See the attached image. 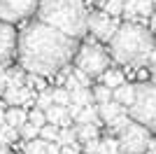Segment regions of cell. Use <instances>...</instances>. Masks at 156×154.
<instances>
[{
	"instance_id": "cell-1",
	"label": "cell",
	"mask_w": 156,
	"mask_h": 154,
	"mask_svg": "<svg viewBox=\"0 0 156 154\" xmlns=\"http://www.w3.org/2000/svg\"><path fill=\"white\" fill-rule=\"evenodd\" d=\"M77 49L79 40L70 38L42 21H33L19 33L16 58L26 72L49 77L63 70L68 63H72Z\"/></svg>"
},
{
	"instance_id": "cell-2",
	"label": "cell",
	"mask_w": 156,
	"mask_h": 154,
	"mask_svg": "<svg viewBox=\"0 0 156 154\" xmlns=\"http://www.w3.org/2000/svg\"><path fill=\"white\" fill-rule=\"evenodd\" d=\"M156 49V38L147 26L137 21H126L117 28L110 40V56L119 65H147L149 56Z\"/></svg>"
},
{
	"instance_id": "cell-3",
	"label": "cell",
	"mask_w": 156,
	"mask_h": 154,
	"mask_svg": "<svg viewBox=\"0 0 156 154\" xmlns=\"http://www.w3.org/2000/svg\"><path fill=\"white\" fill-rule=\"evenodd\" d=\"M37 21L79 40L89 31V9L84 0H40Z\"/></svg>"
},
{
	"instance_id": "cell-4",
	"label": "cell",
	"mask_w": 156,
	"mask_h": 154,
	"mask_svg": "<svg viewBox=\"0 0 156 154\" xmlns=\"http://www.w3.org/2000/svg\"><path fill=\"white\" fill-rule=\"evenodd\" d=\"M128 115L133 122L156 131V86L151 82L135 84V101L130 103Z\"/></svg>"
},
{
	"instance_id": "cell-5",
	"label": "cell",
	"mask_w": 156,
	"mask_h": 154,
	"mask_svg": "<svg viewBox=\"0 0 156 154\" xmlns=\"http://www.w3.org/2000/svg\"><path fill=\"white\" fill-rule=\"evenodd\" d=\"M112 63L110 51H105L98 42H84L79 45L77 54H75V68H79L82 72L91 77H100Z\"/></svg>"
},
{
	"instance_id": "cell-6",
	"label": "cell",
	"mask_w": 156,
	"mask_h": 154,
	"mask_svg": "<svg viewBox=\"0 0 156 154\" xmlns=\"http://www.w3.org/2000/svg\"><path fill=\"white\" fill-rule=\"evenodd\" d=\"M151 142V131L137 122H130L119 133V152L121 154H144Z\"/></svg>"
},
{
	"instance_id": "cell-7",
	"label": "cell",
	"mask_w": 156,
	"mask_h": 154,
	"mask_svg": "<svg viewBox=\"0 0 156 154\" xmlns=\"http://www.w3.org/2000/svg\"><path fill=\"white\" fill-rule=\"evenodd\" d=\"M40 0H0V19L16 24L37 12Z\"/></svg>"
},
{
	"instance_id": "cell-8",
	"label": "cell",
	"mask_w": 156,
	"mask_h": 154,
	"mask_svg": "<svg viewBox=\"0 0 156 154\" xmlns=\"http://www.w3.org/2000/svg\"><path fill=\"white\" fill-rule=\"evenodd\" d=\"M119 26L121 24L117 21V16H110V14H105V12L89 14V33L96 40H100V42H110L114 38Z\"/></svg>"
},
{
	"instance_id": "cell-9",
	"label": "cell",
	"mask_w": 156,
	"mask_h": 154,
	"mask_svg": "<svg viewBox=\"0 0 156 154\" xmlns=\"http://www.w3.org/2000/svg\"><path fill=\"white\" fill-rule=\"evenodd\" d=\"M16 42H19V33L14 24L0 19V68L16 56Z\"/></svg>"
},
{
	"instance_id": "cell-10",
	"label": "cell",
	"mask_w": 156,
	"mask_h": 154,
	"mask_svg": "<svg viewBox=\"0 0 156 154\" xmlns=\"http://www.w3.org/2000/svg\"><path fill=\"white\" fill-rule=\"evenodd\" d=\"M121 112H126V108L121 105V103H117L114 98L112 101H107V103H100L98 105V115H100V122H105V124H110L114 117H119Z\"/></svg>"
},
{
	"instance_id": "cell-11",
	"label": "cell",
	"mask_w": 156,
	"mask_h": 154,
	"mask_svg": "<svg viewBox=\"0 0 156 154\" xmlns=\"http://www.w3.org/2000/svg\"><path fill=\"white\" fill-rule=\"evenodd\" d=\"M112 98H114L117 103H121L124 108H130V103L135 101V84H128V82H124L121 86L112 89Z\"/></svg>"
},
{
	"instance_id": "cell-12",
	"label": "cell",
	"mask_w": 156,
	"mask_h": 154,
	"mask_svg": "<svg viewBox=\"0 0 156 154\" xmlns=\"http://www.w3.org/2000/svg\"><path fill=\"white\" fill-rule=\"evenodd\" d=\"M5 122L14 128H21L28 122V112L23 108H19V105H9V110L5 112Z\"/></svg>"
},
{
	"instance_id": "cell-13",
	"label": "cell",
	"mask_w": 156,
	"mask_h": 154,
	"mask_svg": "<svg viewBox=\"0 0 156 154\" xmlns=\"http://www.w3.org/2000/svg\"><path fill=\"white\" fill-rule=\"evenodd\" d=\"M75 124H100V115H98L96 105H86V108L79 110V115L75 117Z\"/></svg>"
},
{
	"instance_id": "cell-14",
	"label": "cell",
	"mask_w": 156,
	"mask_h": 154,
	"mask_svg": "<svg viewBox=\"0 0 156 154\" xmlns=\"http://www.w3.org/2000/svg\"><path fill=\"white\" fill-rule=\"evenodd\" d=\"M100 82L105 84V86H110V89H117V86H121V84L126 82V77L121 70H112V68H107V70L100 75Z\"/></svg>"
},
{
	"instance_id": "cell-15",
	"label": "cell",
	"mask_w": 156,
	"mask_h": 154,
	"mask_svg": "<svg viewBox=\"0 0 156 154\" xmlns=\"http://www.w3.org/2000/svg\"><path fill=\"white\" fill-rule=\"evenodd\" d=\"M75 131H77V140L82 145L98 138V124H75Z\"/></svg>"
},
{
	"instance_id": "cell-16",
	"label": "cell",
	"mask_w": 156,
	"mask_h": 154,
	"mask_svg": "<svg viewBox=\"0 0 156 154\" xmlns=\"http://www.w3.org/2000/svg\"><path fill=\"white\" fill-rule=\"evenodd\" d=\"M70 101L75 103V105H82V108H86V105H91L93 103V94L89 86H79V89L70 91Z\"/></svg>"
},
{
	"instance_id": "cell-17",
	"label": "cell",
	"mask_w": 156,
	"mask_h": 154,
	"mask_svg": "<svg viewBox=\"0 0 156 154\" xmlns=\"http://www.w3.org/2000/svg\"><path fill=\"white\" fill-rule=\"evenodd\" d=\"M47 115V124H54V126H58L63 124V119L68 117V108H63V105H51V108L44 112Z\"/></svg>"
},
{
	"instance_id": "cell-18",
	"label": "cell",
	"mask_w": 156,
	"mask_h": 154,
	"mask_svg": "<svg viewBox=\"0 0 156 154\" xmlns=\"http://www.w3.org/2000/svg\"><path fill=\"white\" fill-rule=\"evenodd\" d=\"M61 147L63 145H77V131L75 126H65V128H58V138H56Z\"/></svg>"
},
{
	"instance_id": "cell-19",
	"label": "cell",
	"mask_w": 156,
	"mask_h": 154,
	"mask_svg": "<svg viewBox=\"0 0 156 154\" xmlns=\"http://www.w3.org/2000/svg\"><path fill=\"white\" fill-rule=\"evenodd\" d=\"M130 122H133V119H130V115H128V112H121V115H119V117H114V119H112V122L110 124H107V126H110V131H112V133H121V131H124V128L126 126H128V124Z\"/></svg>"
},
{
	"instance_id": "cell-20",
	"label": "cell",
	"mask_w": 156,
	"mask_h": 154,
	"mask_svg": "<svg viewBox=\"0 0 156 154\" xmlns=\"http://www.w3.org/2000/svg\"><path fill=\"white\" fill-rule=\"evenodd\" d=\"M91 94H93V103H107V101H112V89L110 86H105L103 82L98 84V86H93L91 89Z\"/></svg>"
},
{
	"instance_id": "cell-21",
	"label": "cell",
	"mask_w": 156,
	"mask_h": 154,
	"mask_svg": "<svg viewBox=\"0 0 156 154\" xmlns=\"http://www.w3.org/2000/svg\"><path fill=\"white\" fill-rule=\"evenodd\" d=\"M98 154H121L119 152V138H103L98 145Z\"/></svg>"
},
{
	"instance_id": "cell-22",
	"label": "cell",
	"mask_w": 156,
	"mask_h": 154,
	"mask_svg": "<svg viewBox=\"0 0 156 154\" xmlns=\"http://www.w3.org/2000/svg\"><path fill=\"white\" fill-rule=\"evenodd\" d=\"M19 138V128H14V126H9V124H2L0 126V142H5V145H12L14 140Z\"/></svg>"
},
{
	"instance_id": "cell-23",
	"label": "cell",
	"mask_w": 156,
	"mask_h": 154,
	"mask_svg": "<svg viewBox=\"0 0 156 154\" xmlns=\"http://www.w3.org/2000/svg\"><path fill=\"white\" fill-rule=\"evenodd\" d=\"M23 154H47V140H42V138H33V140H28Z\"/></svg>"
},
{
	"instance_id": "cell-24",
	"label": "cell",
	"mask_w": 156,
	"mask_h": 154,
	"mask_svg": "<svg viewBox=\"0 0 156 154\" xmlns=\"http://www.w3.org/2000/svg\"><path fill=\"white\" fill-rule=\"evenodd\" d=\"M51 98H54V105H63V108H68L70 105V91L65 89V86H61V89H54L51 91Z\"/></svg>"
},
{
	"instance_id": "cell-25",
	"label": "cell",
	"mask_w": 156,
	"mask_h": 154,
	"mask_svg": "<svg viewBox=\"0 0 156 154\" xmlns=\"http://www.w3.org/2000/svg\"><path fill=\"white\" fill-rule=\"evenodd\" d=\"M54 105V98H51V91H47V89H42L40 91V96H35V108H40V110H49Z\"/></svg>"
},
{
	"instance_id": "cell-26",
	"label": "cell",
	"mask_w": 156,
	"mask_h": 154,
	"mask_svg": "<svg viewBox=\"0 0 156 154\" xmlns=\"http://www.w3.org/2000/svg\"><path fill=\"white\" fill-rule=\"evenodd\" d=\"M103 12L110 14V16H119V14L124 12V0H105Z\"/></svg>"
},
{
	"instance_id": "cell-27",
	"label": "cell",
	"mask_w": 156,
	"mask_h": 154,
	"mask_svg": "<svg viewBox=\"0 0 156 154\" xmlns=\"http://www.w3.org/2000/svg\"><path fill=\"white\" fill-rule=\"evenodd\" d=\"M19 138H23V140H33V138H40V126H35V124L26 122L23 126L19 128Z\"/></svg>"
},
{
	"instance_id": "cell-28",
	"label": "cell",
	"mask_w": 156,
	"mask_h": 154,
	"mask_svg": "<svg viewBox=\"0 0 156 154\" xmlns=\"http://www.w3.org/2000/svg\"><path fill=\"white\" fill-rule=\"evenodd\" d=\"M154 12H156L154 0H137V16H142V19H149Z\"/></svg>"
},
{
	"instance_id": "cell-29",
	"label": "cell",
	"mask_w": 156,
	"mask_h": 154,
	"mask_svg": "<svg viewBox=\"0 0 156 154\" xmlns=\"http://www.w3.org/2000/svg\"><path fill=\"white\" fill-rule=\"evenodd\" d=\"M40 138L47 142H56L58 138V126H54V124H44V126L40 128Z\"/></svg>"
},
{
	"instance_id": "cell-30",
	"label": "cell",
	"mask_w": 156,
	"mask_h": 154,
	"mask_svg": "<svg viewBox=\"0 0 156 154\" xmlns=\"http://www.w3.org/2000/svg\"><path fill=\"white\" fill-rule=\"evenodd\" d=\"M128 21L137 19V0H124V12H121Z\"/></svg>"
},
{
	"instance_id": "cell-31",
	"label": "cell",
	"mask_w": 156,
	"mask_h": 154,
	"mask_svg": "<svg viewBox=\"0 0 156 154\" xmlns=\"http://www.w3.org/2000/svg\"><path fill=\"white\" fill-rule=\"evenodd\" d=\"M28 122L42 128V126H44V124H47V115H44V110L35 108V110H33V112H28Z\"/></svg>"
},
{
	"instance_id": "cell-32",
	"label": "cell",
	"mask_w": 156,
	"mask_h": 154,
	"mask_svg": "<svg viewBox=\"0 0 156 154\" xmlns=\"http://www.w3.org/2000/svg\"><path fill=\"white\" fill-rule=\"evenodd\" d=\"M98 145H100V138H93V140L84 142V152L86 154H98Z\"/></svg>"
},
{
	"instance_id": "cell-33",
	"label": "cell",
	"mask_w": 156,
	"mask_h": 154,
	"mask_svg": "<svg viewBox=\"0 0 156 154\" xmlns=\"http://www.w3.org/2000/svg\"><path fill=\"white\" fill-rule=\"evenodd\" d=\"M82 84H79V79L75 75H68V79H65V89L68 91H75V89H79Z\"/></svg>"
},
{
	"instance_id": "cell-34",
	"label": "cell",
	"mask_w": 156,
	"mask_h": 154,
	"mask_svg": "<svg viewBox=\"0 0 156 154\" xmlns=\"http://www.w3.org/2000/svg\"><path fill=\"white\" fill-rule=\"evenodd\" d=\"M79 110H82V105H75V103H70V105H68V115L72 117V122H75V117L79 115Z\"/></svg>"
},
{
	"instance_id": "cell-35",
	"label": "cell",
	"mask_w": 156,
	"mask_h": 154,
	"mask_svg": "<svg viewBox=\"0 0 156 154\" xmlns=\"http://www.w3.org/2000/svg\"><path fill=\"white\" fill-rule=\"evenodd\" d=\"M47 154H61V145L58 142H47Z\"/></svg>"
},
{
	"instance_id": "cell-36",
	"label": "cell",
	"mask_w": 156,
	"mask_h": 154,
	"mask_svg": "<svg viewBox=\"0 0 156 154\" xmlns=\"http://www.w3.org/2000/svg\"><path fill=\"white\" fill-rule=\"evenodd\" d=\"M61 154H79L77 145H63V147H61Z\"/></svg>"
},
{
	"instance_id": "cell-37",
	"label": "cell",
	"mask_w": 156,
	"mask_h": 154,
	"mask_svg": "<svg viewBox=\"0 0 156 154\" xmlns=\"http://www.w3.org/2000/svg\"><path fill=\"white\" fill-rule=\"evenodd\" d=\"M5 89H7V75L0 72V94H5Z\"/></svg>"
},
{
	"instance_id": "cell-38",
	"label": "cell",
	"mask_w": 156,
	"mask_h": 154,
	"mask_svg": "<svg viewBox=\"0 0 156 154\" xmlns=\"http://www.w3.org/2000/svg\"><path fill=\"white\" fill-rule=\"evenodd\" d=\"M147 65H149L151 70H156V49H154V54L149 56V61H147Z\"/></svg>"
},
{
	"instance_id": "cell-39",
	"label": "cell",
	"mask_w": 156,
	"mask_h": 154,
	"mask_svg": "<svg viewBox=\"0 0 156 154\" xmlns=\"http://www.w3.org/2000/svg\"><path fill=\"white\" fill-rule=\"evenodd\" d=\"M144 154H156V138H151V142H149V147H147Z\"/></svg>"
},
{
	"instance_id": "cell-40",
	"label": "cell",
	"mask_w": 156,
	"mask_h": 154,
	"mask_svg": "<svg viewBox=\"0 0 156 154\" xmlns=\"http://www.w3.org/2000/svg\"><path fill=\"white\" fill-rule=\"evenodd\" d=\"M149 31H151V33H156V12L149 16Z\"/></svg>"
},
{
	"instance_id": "cell-41",
	"label": "cell",
	"mask_w": 156,
	"mask_h": 154,
	"mask_svg": "<svg viewBox=\"0 0 156 154\" xmlns=\"http://www.w3.org/2000/svg\"><path fill=\"white\" fill-rule=\"evenodd\" d=\"M0 154H12L9 145H5V142H0Z\"/></svg>"
},
{
	"instance_id": "cell-42",
	"label": "cell",
	"mask_w": 156,
	"mask_h": 154,
	"mask_svg": "<svg viewBox=\"0 0 156 154\" xmlns=\"http://www.w3.org/2000/svg\"><path fill=\"white\" fill-rule=\"evenodd\" d=\"M2 124H5V112L0 110V126H2Z\"/></svg>"
},
{
	"instance_id": "cell-43",
	"label": "cell",
	"mask_w": 156,
	"mask_h": 154,
	"mask_svg": "<svg viewBox=\"0 0 156 154\" xmlns=\"http://www.w3.org/2000/svg\"><path fill=\"white\" fill-rule=\"evenodd\" d=\"M151 84L156 86V70H151Z\"/></svg>"
},
{
	"instance_id": "cell-44",
	"label": "cell",
	"mask_w": 156,
	"mask_h": 154,
	"mask_svg": "<svg viewBox=\"0 0 156 154\" xmlns=\"http://www.w3.org/2000/svg\"><path fill=\"white\" fill-rule=\"evenodd\" d=\"M154 7H156V0H154Z\"/></svg>"
},
{
	"instance_id": "cell-45",
	"label": "cell",
	"mask_w": 156,
	"mask_h": 154,
	"mask_svg": "<svg viewBox=\"0 0 156 154\" xmlns=\"http://www.w3.org/2000/svg\"><path fill=\"white\" fill-rule=\"evenodd\" d=\"M84 154H86V152H84Z\"/></svg>"
}]
</instances>
